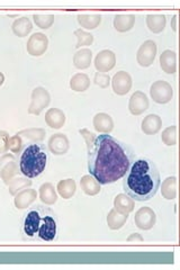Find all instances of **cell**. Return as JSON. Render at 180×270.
<instances>
[{"mask_svg": "<svg viewBox=\"0 0 180 270\" xmlns=\"http://www.w3.org/2000/svg\"><path fill=\"white\" fill-rule=\"evenodd\" d=\"M135 24L134 15H116L114 18V27L119 33H125L131 30Z\"/></svg>", "mask_w": 180, "mask_h": 270, "instance_id": "18", "label": "cell"}, {"mask_svg": "<svg viewBox=\"0 0 180 270\" xmlns=\"http://www.w3.org/2000/svg\"><path fill=\"white\" fill-rule=\"evenodd\" d=\"M171 27H173L175 32H177V15L174 16L173 21H171Z\"/></svg>", "mask_w": 180, "mask_h": 270, "instance_id": "39", "label": "cell"}, {"mask_svg": "<svg viewBox=\"0 0 180 270\" xmlns=\"http://www.w3.org/2000/svg\"><path fill=\"white\" fill-rule=\"evenodd\" d=\"M25 240L53 242L58 239L59 220L49 207L36 205L25 213L21 224Z\"/></svg>", "mask_w": 180, "mask_h": 270, "instance_id": "3", "label": "cell"}, {"mask_svg": "<svg viewBox=\"0 0 180 270\" xmlns=\"http://www.w3.org/2000/svg\"><path fill=\"white\" fill-rule=\"evenodd\" d=\"M80 186L89 196H95L100 193V184L92 176H84L80 180Z\"/></svg>", "mask_w": 180, "mask_h": 270, "instance_id": "20", "label": "cell"}, {"mask_svg": "<svg viewBox=\"0 0 180 270\" xmlns=\"http://www.w3.org/2000/svg\"><path fill=\"white\" fill-rule=\"evenodd\" d=\"M36 198V193L32 189H27L21 191L20 194L17 195V197L15 199V205L17 208H25L28 206L29 204H32L34 202V199Z\"/></svg>", "mask_w": 180, "mask_h": 270, "instance_id": "26", "label": "cell"}, {"mask_svg": "<svg viewBox=\"0 0 180 270\" xmlns=\"http://www.w3.org/2000/svg\"><path fill=\"white\" fill-rule=\"evenodd\" d=\"M75 35L78 38L77 47H80L83 45H90L93 42V36L91 34L85 32L83 29H77L75 32Z\"/></svg>", "mask_w": 180, "mask_h": 270, "instance_id": "32", "label": "cell"}, {"mask_svg": "<svg viewBox=\"0 0 180 270\" xmlns=\"http://www.w3.org/2000/svg\"><path fill=\"white\" fill-rule=\"evenodd\" d=\"M58 190L63 198H70L76 193V182L74 179H67L59 182Z\"/></svg>", "mask_w": 180, "mask_h": 270, "instance_id": "30", "label": "cell"}, {"mask_svg": "<svg viewBox=\"0 0 180 270\" xmlns=\"http://www.w3.org/2000/svg\"><path fill=\"white\" fill-rule=\"evenodd\" d=\"M116 65V55L110 50H102L95 59V68L98 72H109Z\"/></svg>", "mask_w": 180, "mask_h": 270, "instance_id": "8", "label": "cell"}, {"mask_svg": "<svg viewBox=\"0 0 180 270\" xmlns=\"http://www.w3.org/2000/svg\"><path fill=\"white\" fill-rule=\"evenodd\" d=\"M135 207L134 200L126 194H119L115 197L114 200V208L122 214H130Z\"/></svg>", "mask_w": 180, "mask_h": 270, "instance_id": "17", "label": "cell"}, {"mask_svg": "<svg viewBox=\"0 0 180 270\" xmlns=\"http://www.w3.org/2000/svg\"><path fill=\"white\" fill-rule=\"evenodd\" d=\"M12 30L16 35L19 37L26 36L27 34L32 30V24L27 17H23V18H19L16 20L14 24H12Z\"/></svg>", "mask_w": 180, "mask_h": 270, "instance_id": "27", "label": "cell"}, {"mask_svg": "<svg viewBox=\"0 0 180 270\" xmlns=\"http://www.w3.org/2000/svg\"><path fill=\"white\" fill-rule=\"evenodd\" d=\"M150 95L157 104H168L174 96V89L170 84L164 80L153 82L150 88Z\"/></svg>", "mask_w": 180, "mask_h": 270, "instance_id": "5", "label": "cell"}, {"mask_svg": "<svg viewBox=\"0 0 180 270\" xmlns=\"http://www.w3.org/2000/svg\"><path fill=\"white\" fill-rule=\"evenodd\" d=\"M124 177L123 188L135 202H147L153 198L161 186L157 165L145 158L134 161Z\"/></svg>", "mask_w": 180, "mask_h": 270, "instance_id": "2", "label": "cell"}, {"mask_svg": "<svg viewBox=\"0 0 180 270\" xmlns=\"http://www.w3.org/2000/svg\"><path fill=\"white\" fill-rule=\"evenodd\" d=\"M40 196H41L42 202L48 204V205H52V204L57 202V198H58L57 194H55L54 187L51 184H44L41 186Z\"/></svg>", "mask_w": 180, "mask_h": 270, "instance_id": "28", "label": "cell"}, {"mask_svg": "<svg viewBox=\"0 0 180 270\" xmlns=\"http://www.w3.org/2000/svg\"><path fill=\"white\" fill-rule=\"evenodd\" d=\"M150 106V102L148 96L142 91H135L131 96L130 103H128V110H130L132 115L139 116L148 110Z\"/></svg>", "mask_w": 180, "mask_h": 270, "instance_id": "10", "label": "cell"}, {"mask_svg": "<svg viewBox=\"0 0 180 270\" xmlns=\"http://www.w3.org/2000/svg\"><path fill=\"white\" fill-rule=\"evenodd\" d=\"M8 149V134L0 132V153H3Z\"/></svg>", "mask_w": 180, "mask_h": 270, "instance_id": "37", "label": "cell"}, {"mask_svg": "<svg viewBox=\"0 0 180 270\" xmlns=\"http://www.w3.org/2000/svg\"><path fill=\"white\" fill-rule=\"evenodd\" d=\"M78 21L83 27L87 29H95L101 21V16L97 14L92 15H78Z\"/></svg>", "mask_w": 180, "mask_h": 270, "instance_id": "29", "label": "cell"}, {"mask_svg": "<svg viewBox=\"0 0 180 270\" xmlns=\"http://www.w3.org/2000/svg\"><path fill=\"white\" fill-rule=\"evenodd\" d=\"M46 123H48L52 129H60L66 122V116L63 113L59 110L52 108L48 112V114L45 116Z\"/></svg>", "mask_w": 180, "mask_h": 270, "instance_id": "24", "label": "cell"}, {"mask_svg": "<svg viewBox=\"0 0 180 270\" xmlns=\"http://www.w3.org/2000/svg\"><path fill=\"white\" fill-rule=\"evenodd\" d=\"M93 81H95V84L97 86H99L100 88H107L110 84V77L108 75H106V73L97 72Z\"/></svg>", "mask_w": 180, "mask_h": 270, "instance_id": "34", "label": "cell"}, {"mask_svg": "<svg viewBox=\"0 0 180 270\" xmlns=\"http://www.w3.org/2000/svg\"><path fill=\"white\" fill-rule=\"evenodd\" d=\"M133 85L132 77L126 71H118L111 79L114 93L118 96H124L128 94Z\"/></svg>", "mask_w": 180, "mask_h": 270, "instance_id": "9", "label": "cell"}, {"mask_svg": "<svg viewBox=\"0 0 180 270\" xmlns=\"http://www.w3.org/2000/svg\"><path fill=\"white\" fill-rule=\"evenodd\" d=\"M70 86L72 90L75 91H86L90 86V79L85 73H78V75L72 77Z\"/></svg>", "mask_w": 180, "mask_h": 270, "instance_id": "25", "label": "cell"}, {"mask_svg": "<svg viewBox=\"0 0 180 270\" xmlns=\"http://www.w3.org/2000/svg\"><path fill=\"white\" fill-rule=\"evenodd\" d=\"M48 49V38L44 35V34L36 33L29 38L27 43V51L29 54L34 56L42 55Z\"/></svg>", "mask_w": 180, "mask_h": 270, "instance_id": "12", "label": "cell"}, {"mask_svg": "<svg viewBox=\"0 0 180 270\" xmlns=\"http://www.w3.org/2000/svg\"><path fill=\"white\" fill-rule=\"evenodd\" d=\"M49 147L54 154H64L69 149V141L64 134H55L50 138Z\"/></svg>", "mask_w": 180, "mask_h": 270, "instance_id": "16", "label": "cell"}, {"mask_svg": "<svg viewBox=\"0 0 180 270\" xmlns=\"http://www.w3.org/2000/svg\"><path fill=\"white\" fill-rule=\"evenodd\" d=\"M162 196L166 199L173 200L177 197V178L176 177H168L162 182Z\"/></svg>", "mask_w": 180, "mask_h": 270, "instance_id": "22", "label": "cell"}, {"mask_svg": "<svg viewBox=\"0 0 180 270\" xmlns=\"http://www.w3.org/2000/svg\"><path fill=\"white\" fill-rule=\"evenodd\" d=\"M160 67L164 72L168 75H174L177 71V55L176 52L166 50L160 55Z\"/></svg>", "mask_w": 180, "mask_h": 270, "instance_id": "13", "label": "cell"}, {"mask_svg": "<svg viewBox=\"0 0 180 270\" xmlns=\"http://www.w3.org/2000/svg\"><path fill=\"white\" fill-rule=\"evenodd\" d=\"M161 140L166 145L173 146L177 144V126L173 125L167 128L161 135Z\"/></svg>", "mask_w": 180, "mask_h": 270, "instance_id": "31", "label": "cell"}, {"mask_svg": "<svg viewBox=\"0 0 180 270\" xmlns=\"http://www.w3.org/2000/svg\"><path fill=\"white\" fill-rule=\"evenodd\" d=\"M3 84V75L2 73H0V86Z\"/></svg>", "mask_w": 180, "mask_h": 270, "instance_id": "40", "label": "cell"}, {"mask_svg": "<svg viewBox=\"0 0 180 270\" xmlns=\"http://www.w3.org/2000/svg\"><path fill=\"white\" fill-rule=\"evenodd\" d=\"M162 128V120L159 115L150 114L142 121V132L147 135L157 134Z\"/></svg>", "mask_w": 180, "mask_h": 270, "instance_id": "15", "label": "cell"}, {"mask_svg": "<svg viewBox=\"0 0 180 270\" xmlns=\"http://www.w3.org/2000/svg\"><path fill=\"white\" fill-rule=\"evenodd\" d=\"M32 98V105L29 107V113L31 114H40L43 108L48 106L50 103V95L48 91L43 88L34 89Z\"/></svg>", "mask_w": 180, "mask_h": 270, "instance_id": "11", "label": "cell"}, {"mask_svg": "<svg viewBox=\"0 0 180 270\" xmlns=\"http://www.w3.org/2000/svg\"><path fill=\"white\" fill-rule=\"evenodd\" d=\"M34 20L40 26L41 28H49L52 25L54 17L53 16H42V15H34Z\"/></svg>", "mask_w": 180, "mask_h": 270, "instance_id": "33", "label": "cell"}, {"mask_svg": "<svg viewBox=\"0 0 180 270\" xmlns=\"http://www.w3.org/2000/svg\"><path fill=\"white\" fill-rule=\"evenodd\" d=\"M134 161L131 147L109 134L98 135L88 150V170L100 185L122 179Z\"/></svg>", "mask_w": 180, "mask_h": 270, "instance_id": "1", "label": "cell"}, {"mask_svg": "<svg viewBox=\"0 0 180 270\" xmlns=\"http://www.w3.org/2000/svg\"><path fill=\"white\" fill-rule=\"evenodd\" d=\"M80 134L83 135V136L86 138V142H87V146H88V150H90V147L92 146L93 142H95V138H96V135L89 132L88 130H81L80 131Z\"/></svg>", "mask_w": 180, "mask_h": 270, "instance_id": "35", "label": "cell"}, {"mask_svg": "<svg viewBox=\"0 0 180 270\" xmlns=\"http://www.w3.org/2000/svg\"><path fill=\"white\" fill-rule=\"evenodd\" d=\"M8 146L10 147V149L14 151V152H18L19 149H20V146H21V141H20V138L17 136H14V137H11L9 141H8Z\"/></svg>", "mask_w": 180, "mask_h": 270, "instance_id": "36", "label": "cell"}, {"mask_svg": "<svg viewBox=\"0 0 180 270\" xmlns=\"http://www.w3.org/2000/svg\"><path fill=\"white\" fill-rule=\"evenodd\" d=\"M167 18L165 15H148L147 25L152 33L159 34L166 27Z\"/></svg>", "mask_w": 180, "mask_h": 270, "instance_id": "21", "label": "cell"}, {"mask_svg": "<svg viewBox=\"0 0 180 270\" xmlns=\"http://www.w3.org/2000/svg\"><path fill=\"white\" fill-rule=\"evenodd\" d=\"M144 240V239L141 237V235L139 233H133L131 234L130 237L127 238V241L128 242H133V241H135V242H142Z\"/></svg>", "mask_w": 180, "mask_h": 270, "instance_id": "38", "label": "cell"}, {"mask_svg": "<svg viewBox=\"0 0 180 270\" xmlns=\"http://www.w3.org/2000/svg\"><path fill=\"white\" fill-rule=\"evenodd\" d=\"M156 221H157L156 213H154L153 210H151L150 207L147 206L141 207L140 210L135 213L134 216L135 225L141 230L144 231L151 230L154 224H156Z\"/></svg>", "mask_w": 180, "mask_h": 270, "instance_id": "7", "label": "cell"}, {"mask_svg": "<svg viewBox=\"0 0 180 270\" xmlns=\"http://www.w3.org/2000/svg\"><path fill=\"white\" fill-rule=\"evenodd\" d=\"M93 128L101 134H109L114 130V121L106 113H99L93 117Z\"/></svg>", "mask_w": 180, "mask_h": 270, "instance_id": "14", "label": "cell"}, {"mask_svg": "<svg viewBox=\"0 0 180 270\" xmlns=\"http://www.w3.org/2000/svg\"><path fill=\"white\" fill-rule=\"evenodd\" d=\"M92 59V52L89 49H83L78 51L74 58V62L76 68L78 69H87L90 67Z\"/></svg>", "mask_w": 180, "mask_h": 270, "instance_id": "23", "label": "cell"}, {"mask_svg": "<svg viewBox=\"0 0 180 270\" xmlns=\"http://www.w3.org/2000/svg\"><path fill=\"white\" fill-rule=\"evenodd\" d=\"M127 220V214H122V213H119L115 210V208H113V210L108 213V216H107V224H108V228L110 230H119L123 228Z\"/></svg>", "mask_w": 180, "mask_h": 270, "instance_id": "19", "label": "cell"}, {"mask_svg": "<svg viewBox=\"0 0 180 270\" xmlns=\"http://www.w3.org/2000/svg\"><path fill=\"white\" fill-rule=\"evenodd\" d=\"M157 44L156 42L152 40L145 41L142 45L140 46L138 51V54H136V60H138V63L143 68H148L154 62V59H156L157 55Z\"/></svg>", "mask_w": 180, "mask_h": 270, "instance_id": "6", "label": "cell"}, {"mask_svg": "<svg viewBox=\"0 0 180 270\" xmlns=\"http://www.w3.org/2000/svg\"><path fill=\"white\" fill-rule=\"evenodd\" d=\"M48 163V153L44 146L31 144L24 150L20 156V172L27 178H36L42 175Z\"/></svg>", "mask_w": 180, "mask_h": 270, "instance_id": "4", "label": "cell"}]
</instances>
